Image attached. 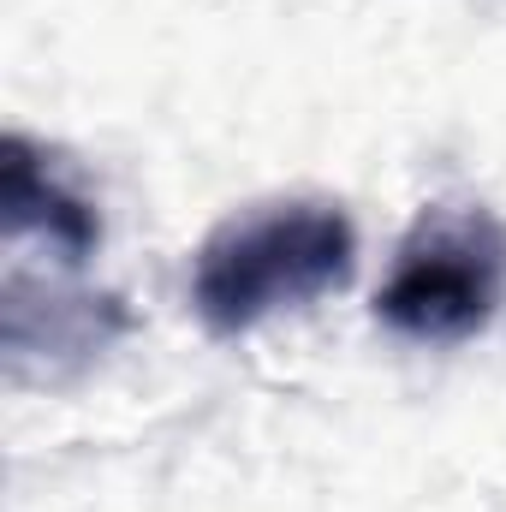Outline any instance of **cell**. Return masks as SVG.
Here are the masks:
<instances>
[{
  "mask_svg": "<svg viewBox=\"0 0 506 512\" xmlns=\"http://www.w3.org/2000/svg\"><path fill=\"white\" fill-rule=\"evenodd\" d=\"M506 298V227L489 209L435 203L399 239L376 292V322L411 346L477 340Z\"/></svg>",
  "mask_w": 506,
  "mask_h": 512,
  "instance_id": "2",
  "label": "cell"
},
{
  "mask_svg": "<svg viewBox=\"0 0 506 512\" xmlns=\"http://www.w3.org/2000/svg\"><path fill=\"white\" fill-rule=\"evenodd\" d=\"M0 221L12 239H36L72 268L102 251V209L78 185H66L54 161L18 131L0 143Z\"/></svg>",
  "mask_w": 506,
  "mask_h": 512,
  "instance_id": "3",
  "label": "cell"
},
{
  "mask_svg": "<svg viewBox=\"0 0 506 512\" xmlns=\"http://www.w3.org/2000/svg\"><path fill=\"white\" fill-rule=\"evenodd\" d=\"M358 268V233L340 203H262L221 221L191 262V310L209 334L239 340L280 310L340 292Z\"/></svg>",
  "mask_w": 506,
  "mask_h": 512,
  "instance_id": "1",
  "label": "cell"
}]
</instances>
